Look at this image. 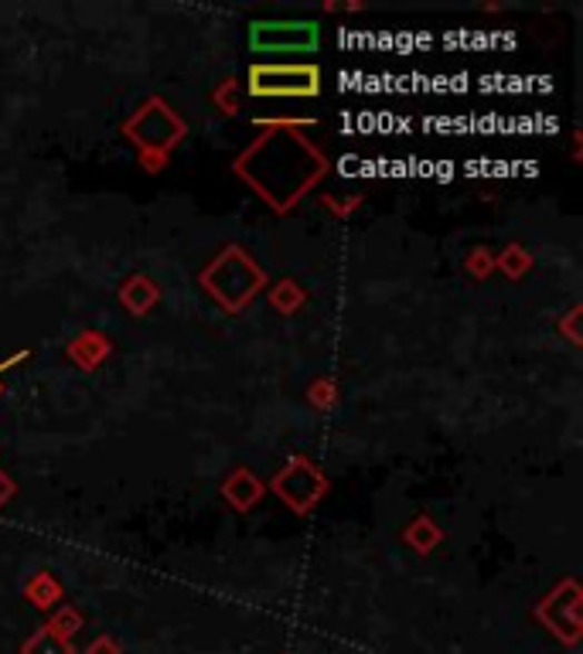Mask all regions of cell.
Wrapping results in <instances>:
<instances>
[{"label": "cell", "mask_w": 583, "mask_h": 654, "mask_svg": "<svg viewBox=\"0 0 583 654\" xmlns=\"http://www.w3.org/2000/svg\"><path fill=\"white\" fill-rule=\"evenodd\" d=\"M253 48L256 51H314L317 48V24H307V21H263V24H253Z\"/></svg>", "instance_id": "cell-2"}, {"label": "cell", "mask_w": 583, "mask_h": 654, "mask_svg": "<svg viewBox=\"0 0 583 654\" xmlns=\"http://www.w3.org/2000/svg\"><path fill=\"white\" fill-rule=\"evenodd\" d=\"M317 69L310 66H263L253 69V92L256 96H314L317 92Z\"/></svg>", "instance_id": "cell-1"}]
</instances>
